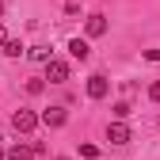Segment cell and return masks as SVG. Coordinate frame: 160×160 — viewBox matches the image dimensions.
I'll use <instances>...</instances> for the list:
<instances>
[{"label":"cell","mask_w":160,"mask_h":160,"mask_svg":"<svg viewBox=\"0 0 160 160\" xmlns=\"http://www.w3.org/2000/svg\"><path fill=\"white\" fill-rule=\"evenodd\" d=\"M12 130H15V133H34V130H38V114L19 107V111L12 114Z\"/></svg>","instance_id":"1"},{"label":"cell","mask_w":160,"mask_h":160,"mask_svg":"<svg viewBox=\"0 0 160 160\" xmlns=\"http://www.w3.org/2000/svg\"><path fill=\"white\" fill-rule=\"evenodd\" d=\"M65 122H69V111L65 107H50V111L38 114V126H46V130H61Z\"/></svg>","instance_id":"2"},{"label":"cell","mask_w":160,"mask_h":160,"mask_svg":"<svg viewBox=\"0 0 160 160\" xmlns=\"http://www.w3.org/2000/svg\"><path fill=\"white\" fill-rule=\"evenodd\" d=\"M130 126H126V118H114V122H107V141L111 145H130Z\"/></svg>","instance_id":"3"},{"label":"cell","mask_w":160,"mask_h":160,"mask_svg":"<svg viewBox=\"0 0 160 160\" xmlns=\"http://www.w3.org/2000/svg\"><path fill=\"white\" fill-rule=\"evenodd\" d=\"M46 80H50V84H65V80H69V61L50 57V61H46Z\"/></svg>","instance_id":"4"},{"label":"cell","mask_w":160,"mask_h":160,"mask_svg":"<svg viewBox=\"0 0 160 160\" xmlns=\"http://www.w3.org/2000/svg\"><path fill=\"white\" fill-rule=\"evenodd\" d=\"M107 92H111V80L107 76H88V99H107Z\"/></svg>","instance_id":"5"},{"label":"cell","mask_w":160,"mask_h":160,"mask_svg":"<svg viewBox=\"0 0 160 160\" xmlns=\"http://www.w3.org/2000/svg\"><path fill=\"white\" fill-rule=\"evenodd\" d=\"M69 57H72V61H88V57H92L88 38H69Z\"/></svg>","instance_id":"6"},{"label":"cell","mask_w":160,"mask_h":160,"mask_svg":"<svg viewBox=\"0 0 160 160\" xmlns=\"http://www.w3.org/2000/svg\"><path fill=\"white\" fill-rule=\"evenodd\" d=\"M84 31H88V38H103L107 34V15H88V23H84Z\"/></svg>","instance_id":"7"},{"label":"cell","mask_w":160,"mask_h":160,"mask_svg":"<svg viewBox=\"0 0 160 160\" xmlns=\"http://www.w3.org/2000/svg\"><path fill=\"white\" fill-rule=\"evenodd\" d=\"M0 46H4V57H23V53H27V46L19 42V38H4Z\"/></svg>","instance_id":"8"},{"label":"cell","mask_w":160,"mask_h":160,"mask_svg":"<svg viewBox=\"0 0 160 160\" xmlns=\"http://www.w3.org/2000/svg\"><path fill=\"white\" fill-rule=\"evenodd\" d=\"M27 57H31V61H42V65H46L50 57H53V50H50V46H31V50H27Z\"/></svg>","instance_id":"9"},{"label":"cell","mask_w":160,"mask_h":160,"mask_svg":"<svg viewBox=\"0 0 160 160\" xmlns=\"http://www.w3.org/2000/svg\"><path fill=\"white\" fill-rule=\"evenodd\" d=\"M4 160H34V152H31L27 145H15V149H8V152H4Z\"/></svg>","instance_id":"10"},{"label":"cell","mask_w":160,"mask_h":160,"mask_svg":"<svg viewBox=\"0 0 160 160\" xmlns=\"http://www.w3.org/2000/svg\"><path fill=\"white\" fill-rule=\"evenodd\" d=\"M111 114H114V118H130V114H133V107L122 99V103H114V107H111Z\"/></svg>","instance_id":"11"},{"label":"cell","mask_w":160,"mask_h":160,"mask_svg":"<svg viewBox=\"0 0 160 160\" xmlns=\"http://www.w3.org/2000/svg\"><path fill=\"white\" fill-rule=\"evenodd\" d=\"M42 92H46V80H38V76L27 80V95H42Z\"/></svg>","instance_id":"12"},{"label":"cell","mask_w":160,"mask_h":160,"mask_svg":"<svg viewBox=\"0 0 160 160\" xmlns=\"http://www.w3.org/2000/svg\"><path fill=\"white\" fill-rule=\"evenodd\" d=\"M80 156H84V160H95V156H99V149H95V145H88V141H84V145H80Z\"/></svg>","instance_id":"13"},{"label":"cell","mask_w":160,"mask_h":160,"mask_svg":"<svg viewBox=\"0 0 160 160\" xmlns=\"http://www.w3.org/2000/svg\"><path fill=\"white\" fill-rule=\"evenodd\" d=\"M149 99H152V103H160V80H152V84H149Z\"/></svg>","instance_id":"14"},{"label":"cell","mask_w":160,"mask_h":160,"mask_svg":"<svg viewBox=\"0 0 160 160\" xmlns=\"http://www.w3.org/2000/svg\"><path fill=\"white\" fill-rule=\"evenodd\" d=\"M145 61H160V50H145Z\"/></svg>","instance_id":"15"},{"label":"cell","mask_w":160,"mask_h":160,"mask_svg":"<svg viewBox=\"0 0 160 160\" xmlns=\"http://www.w3.org/2000/svg\"><path fill=\"white\" fill-rule=\"evenodd\" d=\"M4 38H8V34H4V23H0V42H4Z\"/></svg>","instance_id":"16"},{"label":"cell","mask_w":160,"mask_h":160,"mask_svg":"<svg viewBox=\"0 0 160 160\" xmlns=\"http://www.w3.org/2000/svg\"><path fill=\"white\" fill-rule=\"evenodd\" d=\"M0 15H4V4H0Z\"/></svg>","instance_id":"17"},{"label":"cell","mask_w":160,"mask_h":160,"mask_svg":"<svg viewBox=\"0 0 160 160\" xmlns=\"http://www.w3.org/2000/svg\"><path fill=\"white\" fill-rule=\"evenodd\" d=\"M0 160H4V149H0Z\"/></svg>","instance_id":"18"},{"label":"cell","mask_w":160,"mask_h":160,"mask_svg":"<svg viewBox=\"0 0 160 160\" xmlns=\"http://www.w3.org/2000/svg\"><path fill=\"white\" fill-rule=\"evenodd\" d=\"M57 160H69V156H57Z\"/></svg>","instance_id":"19"}]
</instances>
